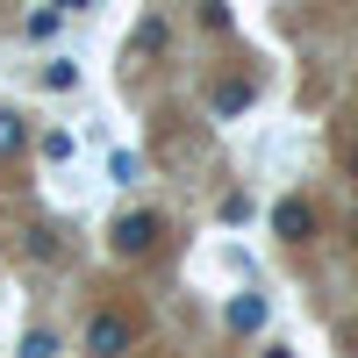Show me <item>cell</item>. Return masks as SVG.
<instances>
[{
  "label": "cell",
  "mask_w": 358,
  "mask_h": 358,
  "mask_svg": "<svg viewBox=\"0 0 358 358\" xmlns=\"http://www.w3.org/2000/svg\"><path fill=\"white\" fill-rule=\"evenodd\" d=\"M129 315H94L86 322V358H129Z\"/></svg>",
  "instance_id": "1"
},
{
  "label": "cell",
  "mask_w": 358,
  "mask_h": 358,
  "mask_svg": "<svg viewBox=\"0 0 358 358\" xmlns=\"http://www.w3.org/2000/svg\"><path fill=\"white\" fill-rule=\"evenodd\" d=\"M108 236H115V251H122V258H143V251L158 244V215H143V208H136V215H122Z\"/></svg>",
  "instance_id": "2"
},
{
  "label": "cell",
  "mask_w": 358,
  "mask_h": 358,
  "mask_svg": "<svg viewBox=\"0 0 358 358\" xmlns=\"http://www.w3.org/2000/svg\"><path fill=\"white\" fill-rule=\"evenodd\" d=\"M273 222H280L287 244H301V236L315 229V208H308V201H280V208H273Z\"/></svg>",
  "instance_id": "3"
},
{
  "label": "cell",
  "mask_w": 358,
  "mask_h": 358,
  "mask_svg": "<svg viewBox=\"0 0 358 358\" xmlns=\"http://www.w3.org/2000/svg\"><path fill=\"white\" fill-rule=\"evenodd\" d=\"M15 151H22V115L0 108V158H15Z\"/></svg>",
  "instance_id": "4"
},
{
  "label": "cell",
  "mask_w": 358,
  "mask_h": 358,
  "mask_svg": "<svg viewBox=\"0 0 358 358\" xmlns=\"http://www.w3.org/2000/svg\"><path fill=\"white\" fill-rule=\"evenodd\" d=\"M236 108H251V86H244V79H236V86H222V94H215V115H236Z\"/></svg>",
  "instance_id": "5"
},
{
  "label": "cell",
  "mask_w": 358,
  "mask_h": 358,
  "mask_svg": "<svg viewBox=\"0 0 358 358\" xmlns=\"http://www.w3.org/2000/svg\"><path fill=\"white\" fill-rule=\"evenodd\" d=\"M229 322H236V330H258V322H265V301H251V294H244V301L229 308Z\"/></svg>",
  "instance_id": "6"
},
{
  "label": "cell",
  "mask_w": 358,
  "mask_h": 358,
  "mask_svg": "<svg viewBox=\"0 0 358 358\" xmlns=\"http://www.w3.org/2000/svg\"><path fill=\"white\" fill-rule=\"evenodd\" d=\"M72 79H79V72L65 65V57H50V65H43V86H57V94H65V86H72Z\"/></svg>",
  "instance_id": "7"
},
{
  "label": "cell",
  "mask_w": 358,
  "mask_h": 358,
  "mask_svg": "<svg viewBox=\"0 0 358 358\" xmlns=\"http://www.w3.org/2000/svg\"><path fill=\"white\" fill-rule=\"evenodd\" d=\"M57 22H65L57 8H43V15H29V36H36V43H43V36H57Z\"/></svg>",
  "instance_id": "8"
},
{
  "label": "cell",
  "mask_w": 358,
  "mask_h": 358,
  "mask_svg": "<svg viewBox=\"0 0 358 358\" xmlns=\"http://www.w3.org/2000/svg\"><path fill=\"white\" fill-rule=\"evenodd\" d=\"M50 351H57V337H43V330H29V337H22V358H50Z\"/></svg>",
  "instance_id": "9"
}]
</instances>
